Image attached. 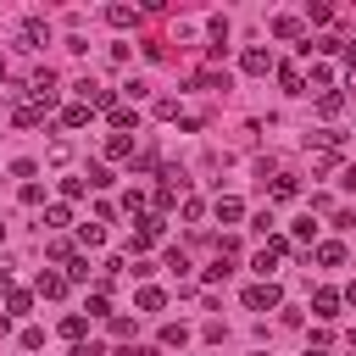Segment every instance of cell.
I'll return each mask as SVG.
<instances>
[{"instance_id":"cell-1","label":"cell","mask_w":356,"mask_h":356,"mask_svg":"<svg viewBox=\"0 0 356 356\" xmlns=\"http://www.w3.org/2000/svg\"><path fill=\"white\" fill-rule=\"evenodd\" d=\"M284 250H289V239H278V234H267V245H261V250L250 256V267L261 273V284H267V278L278 273V261H284Z\"/></svg>"},{"instance_id":"cell-2","label":"cell","mask_w":356,"mask_h":356,"mask_svg":"<svg viewBox=\"0 0 356 356\" xmlns=\"http://www.w3.org/2000/svg\"><path fill=\"white\" fill-rule=\"evenodd\" d=\"M28 95H33V106H44V111H50V106H56V72H50V67H44V72H33V78H28Z\"/></svg>"},{"instance_id":"cell-3","label":"cell","mask_w":356,"mask_h":356,"mask_svg":"<svg viewBox=\"0 0 356 356\" xmlns=\"http://www.w3.org/2000/svg\"><path fill=\"white\" fill-rule=\"evenodd\" d=\"M278 300H284V295H278V284H273V278H267V284H250V289H245V306H250V312H273Z\"/></svg>"},{"instance_id":"cell-4","label":"cell","mask_w":356,"mask_h":356,"mask_svg":"<svg viewBox=\"0 0 356 356\" xmlns=\"http://www.w3.org/2000/svg\"><path fill=\"white\" fill-rule=\"evenodd\" d=\"M239 67H245L250 78H261V72H273V50H261V44H250V50L239 56Z\"/></svg>"},{"instance_id":"cell-5","label":"cell","mask_w":356,"mask_h":356,"mask_svg":"<svg viewBox=\"0 0 356 356\" xmlns=\"http://www.w3.org/2000/svg\"><path fill=\"white\" fill-rule=\"evenodd\" d=\"M161 228H167V222H161L156 211H145V217H139V234H134V250H145V245H156V239H161Z\"/></svg>"},{"instance_id":"cell-6","label":"cell","mask_w":356,"mask_h":356,"mask_svg":"<svg viewBox=\"0 0 356 356\" xmlns=\"http://www.w3.org/2000/svg\"><path fill=\"white\" fill-rule=\"evenodd\" d=\"M44 44H50V28H44L39 17H28V22H22V50H44Z\"/></svg>"},{"instance_id":"cell-7","label":"cell","mask_w":356,"mask_h":356,"mask_svg":"<svg viewBox=\"0 0 356 356\" xmlns=\"http://www.w3.org/2000/svg\"><path fill=\"white\" fill-rule=\"evenodd\" d=\"M339 306H345V300H339V289H317V295H312V312H317L323 323H328V317H339Z\"/></svg>"},{"instance_id":"cell-8","label":"cell","mask_w":356,"mask_h":356,"mask_svg":"<svg viewBox=\"0 0 356 356\" xmlns=\"http://www.w3.org/2000/svg\"><path fill=\"white\" fill-rule=\"evenodd\" d=\"M278 83H284V95H306V72H300L295 61H284V67H278Z\"/></svg>"},{"instance_id":"cell-9","label":"cell","mask_w":356,"mask_h":356,"mask_svg":"<svg viewBox=\"0 0 356 356\" xmlns=\"http://www.w3.org/2000/svg\"><path fill=\"white\" fill-rule=\"evenodd\" d=\"M106 117H111V128H117V134H128V128H134V122H139V111H134V106H128V100H117V106H111V111H106Z\"/></svg>"},{"instance_id":"cell-10","label":"cell","mask_w":356,"mask_h":356,"mask_svg":"<svg viewBox=\"0 0 356 356\" xmlns=\"http://www.w3.org/2000/svg\"><path fill=\"white\" fill-rule=\"evenodd\" d=\"M245 217V200L239 195H217V222H239Z\"/></svg>"},{"instance_id":"cell-11","label":"cell","mask_w":356,"mask_h":356,"mask_svg":"<svg viewBox=\"0 0 356 356\" xmlns=\"http://www.w3.org/2000/svg\"><path fill=\"white\" fill-rule=\"evenodd\" d=\"M273 39H306L300 17H273Z\"/></svg>"},{"instance_id":"cell-12","label":"cell","mask_w":356,"mask_h":356,"mask_svg":"<svg viewBox=\"0 0 356 356\" xmlns=\"http://www.w3.org/2000/svg\"><path fill=\"white\" fill-rule=\"evenodd\" d=\"M11 122H17V128H39V122H44V106H33V100H28V106H17V111H11Z\"/></svg>"},{"instance_id":"cell-13","label":"cell","mask_w":356,"mask_h":356,"mask_svg":"<svg viewBox=\"0 0 356 356\" xmlns=\"http://www.w3.org/2000/svg\"><path fill=\"white\" fill-rule=\"evenodd\" d=\"M106 156H111V161H128V156H134V134H111V139H106Z\"/></svg>"},{"instance_id":"cell-14","label":"cell","mask_w":356,"mask_h":356,"mask_svg":"<svg viewBox=\"0 0 356 356\" xmlns=\"http://www.w3.org/2000/svg\"><path fill=\"white\" fill-rule=\"evenodd\" d=\"M267 195H273V200H295V195H300V184H295L289 172H278V178L267 184Z\"/></svg>"},{"instance_id":"cell-15","label":"cell","mask_w":356,"mask_h":356,"mask_svg":"<svg viewBox=\"0 0 356 356\" xmlns=\"http://www.w3.org/2000/svg\"><path fill=\"white\" fill-rule=\"evenodd\" d=\"M134 306H139V312H161V306H167V295H161L156 284H145V289L134 295Z\"/></svg>"},{"instance_id":"cell-16","label":"cell","mask_w":356,"mask_h":356,"mask_svg":"<svg viewBox=\"0 0 356 356\" xmlns=\"http://www.w3.org/2000/svg\"><path fill=\"white\" fill-rule=\"evenodd\" d=\"M78 245H83V250H100V245H106V228H100V222H83V228H78Z\"/></svg>"},{"instance_id":"cell-17","label":"cell","mask_w":356,"mask_h":356,"mask_svg":"<svg viewBox=\"0 0 356 356\" xmlns=\"http://www.w3.org/2000/svg\"><path fill=\"white\" fill-rule=\"evenodd\" d=\"M39 295H44V300L67 295V278H61V273H39Z\"/></svg>"},{"instance_id":"cell-18","label":"cell","mask_w":356,"mask_h":356,"mask_svg":"<svg viewBox=\"0 0 356 356\" xmlns=\"http://www.w3.org/2000/svg\"><path fill=\"white\" fill-rule=\"evenodd\" d=\"M28 306H33V295H28V289H6V317H22Z\"/></svg>"},{"instance_id":"cell-19","label":"cell","mask_w":356,"mask_h":356,"mask_svg":"<svg viewBox=\"0 0 356 356\" xmlns=\"http://www.w3.org/2000/svg\"><path fill=\"white\" fill-rule=\"evenodd\" d=\"M317 261H323V267H345V245H334V239L317 245Z\"/></svg>"},{"instance_id":"cell-20","label":"cell","mask_w":356,"mask_h":356,"mask_svg":"<svg viewBox=\"0 0 356 356\" xmlns=\"http://www.w3.org/2000/svg\"><path fill=\"white\" fill-rule=\"evenodd\" d=\"M61 334H67V339H83V334H89V317H83V312L61 317Z\"/></svg>"},{"instance_id":"cell-21","label":"cell","mask_w":356,"mask_h":356,"mask_svg":"<svg viewBox=\"0 0 356 356\" xmlns=\"http://www.w3.org/2000/svg\"><path fill=\"white\" fill-rule=\"evenodd\" d=\"M317 111H323V117H339V111H345V95H334V89L317 95Z\"/></svg>"},{"instance_id":"cell-22","label":"cell","mask_w":356,"mask_h":356,"mask_svg":"<svg viewBox=\"0 0 356 356\" xmlns=\"http://www.w3.org/2000/svg\"><path fill=\"white\" fill-rule=\"evenodd\" d=\"M83 122H89V106H83V100H78V106H67V111H61V128H83Z\"/></svg>"},{"instance_id":"cell-23","label":"cell","mask_w":356,"mask_h":356,"mask_svg":"<svg viewBox=\"0 0 356 356\" xmlns=\"http://www.w3.org/2000/svg\"><path fill=\"white\" fill-rule=\"evenodd\" d=\"M83 178H89V189H106V184H111V167H106V161H89Z\"/></svg>"},{"instance_id":"cell-24","label":"cell","mask_w":356,"mask_h":356,"mask_svg":"<svg viewBox=\"0 0 356 356\" xmlns=\"http://www.w3.org/2000/svg\"><path fill=\"white\" fill-rule=\"evenodd\" d=\"M61 278H67V284H83V278H89V256H72V261H67V273H61Z\"/></svg>"},{"instance_id":"cell-25","label":"cell","mask_w":356,"mask_h":356,"mask_svg":"<svg viewBox=\"0 0 356 356\" xmlns=\"http://www.w3.org/2000/svg\"><path fill=\"white\" fill-rule=\"evenodd\" d=\"M67 222H72L67 206H50V211H44V228H67Z\"/></svg>"},{"instance_id":"cell-26","label":"cell","mask_w":356,"mask_h":356,"mask_svg":"<svg viewBox=\"0 0 356 356\" xmlns=\"http://www.w3.org/2000/svg\"><path fill=\"white\" fill-rule=\"evenodd\" d=\"M184 339H189L184 323H167V328H161V345H184Z\"/></svg>"},{"instance_id":"cell-27","label":"cell","mask_w":356,"mask_h":356,"mask_svg":"<svg viewBox=\"0 0 356 356\" xmlns=\"http://www.w3.org/2000/svg\"><path fill=\"white\" fill-rule=\"evenodd\" d=\"M106 17H111V28H128V22H134V6H111Z\"/></svg>"},{"instance_id":"cell-28","label":"cell","mask_w":356,"mask_h":356,"mask_svg":"<svg viewBox=\"0 0 356 356\" xmlns=\"http://www.w3.org/2000/svg\"><path fill=\"white\" fill-rule=\"evenodd\" d=\"M83 189H89V178H61V195H67V200H78Z\"/></svg>"},{"instance_id":"cell-29","label":"cell","mask_w":356,"mask_h":356,"mask_svg":"<svg viewBox=\"0 0 356 356\" xmlns=\"http://www.w3.org/2000/svg\"><path fill=\"white\" fill-rule=\"evenodd\" d=\"M89 317H111V306H106V289H95V295H89Z\"/></svg>"},{"instance_id":"cell-30","label":"cell","mask_w":356,"mask_h":356,"mask_svg":"<svg viewBox=\"0 0 356 356\" xmlns=\"http://www.w3.org/2000/svg\"><path fill=\"white\" fill-rule=\"evenodd\" d=\"M50 256H56V261H72V245H67V239L56 234V239H50Z\"/></svg>"},{"instance_id":"cell-31","label":"cell","mask_w":356,"mask_h":356,"mask_svg":"<svg viewBox=\"0 0 356 356\" xmlns=\"http://www.w3.org/2000/svg\"><path fill=\"white\" fill-rule=\"evenodd\" d=\"M228 273H234V267H228V261H222V256H217V261H211V267H206V278H211V284H222V278H228Z\"/></svg>"},{"instance_id":"cell-32","label":"cell","mask_w":356,"mask_h":356,"mask_svg":"<svg viewBox=\"0 0 356 356\" xmlns=\"http://www.w3.org/2000/svg\"><path fill=\"white\" fill-rule=\"evenodd\" d=\"M44 345V328H22V350H39Z\"/></svg>"},{"instance_id":"cell-33","label":"cell","mask_w":356,"mask_h":356,"mask_svg":"<svg viewBox=\"0 0 356 356\" xmlns=\"http://www.w3.org/2000/svg\"><path fill=\"white\" fill-rule=\"evenodd\" d=\"M0 289H11V267L6 261H0Z\"/></svg>"},{"instance_id":"cell-34","label":"cell","mask_w":356,"mask_h":356,"mask_svg":"<svg viewBox=\"0 0 356 356\" xmlns=\"http://www.w3.org/2000/svg\"><path fill=\"white\" fill-rule=\"evenodd\" d=\"M339 300H345V306H356V284H345V295H339Z\"/></svg>"},{"instance_id":"cell-35","label":"cell","mask_w":356,"mask_h":356,"mask_svg":"<svg viewBox=\"0 0 356 356\" xmlns=\"http://www.w3.org/2000/svg\"><path fill=\"white\" fill-rule=\"evenodd\" d=\"M0 78H6V61H0Z\"/></svg>"},{"instance_id":"cell-36","label":"cell","mask_w":356,"mask_h":356,"mask_svg":"<svg viewBox=\"0 0 356 356\" xmlns=\"http://www.w3.org/2000/svg\"><path fill=\"white\" fill-rule=\"evenodd\" d=\"M306 356H323V350H306Z\"/></svg>"},{"instance_id":"cell-37","label":"cell","mask_w":356,"mask_h":356,"mask_svg":"<svg viewBox=\"0 0 356 356\" xmlns=\"http://www.w3.org/2000/svg\"><path fill=\"white\" fill-rule=\"evenodd\" d=\"M0 239H6V222H0Z\"/></svg>"}]
</instances>
